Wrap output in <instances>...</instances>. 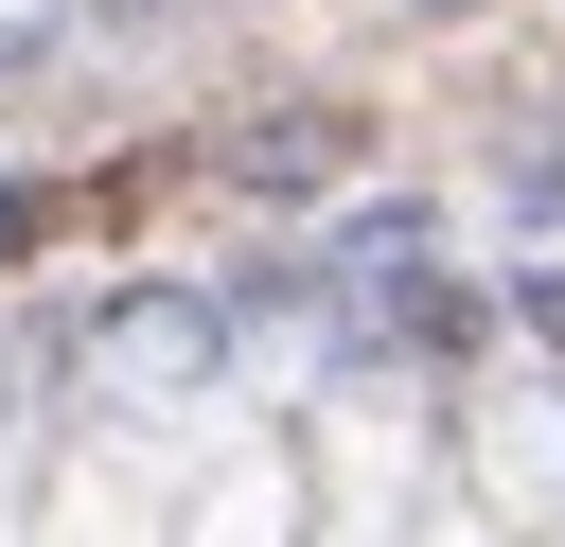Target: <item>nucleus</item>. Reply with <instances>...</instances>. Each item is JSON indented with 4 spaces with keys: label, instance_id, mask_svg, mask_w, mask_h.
Listing matches in <instances>:
<instances>
[{
    "label": "nucleus",
    "instance_id": "nucleus-1",
    "mask_svg": "<svg viewBox=\"0 0 565 547\" xmlns=\"http://www.w3.org/2000/svg\"><path fill=\"white\" fill-rule=\"evenodd\" d=\"M230 159H247V176H265V194H318V176H335V159H353V124H335V106H282V124H247V141H230Z\"/></svg>",
    "mask_w": 565,
    "mask_h": 547
},
{
    "label": "nucleus",
    "instance_id": "nucleus-2",
    "mask_svg": "<svg viewBox=\"0 0 565 547\" xmlns=\"http://www.w3.org/2000/svg\"><path fill=\"white\" fill-rule=\"evenodd\" d=\"M35 229H53V194H0V265H18V247H35Z\"/></svg>",
    "mask_w": 565,
    "mask_h": 547
},
{
    "label": "nucleus",
    "instance_id": "nucleus-3",
    "mask_svg": "<svg viewBox=\"0 0 565 547\" xmlns=\"http://www.w3.org/2000/svg\"><path fill=\"white\" fill-rule=\"evenodd\" d=\"M530 318H547V335H565V282H530Z\"/></svg>",
    "mask_w": 565,
    "mask_h": 547
}]
</instances>
